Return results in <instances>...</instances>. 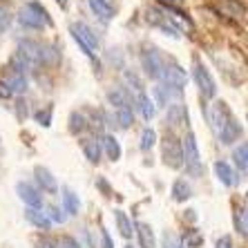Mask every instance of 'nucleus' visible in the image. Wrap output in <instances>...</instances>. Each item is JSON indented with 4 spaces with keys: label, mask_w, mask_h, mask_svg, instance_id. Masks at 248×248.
I'll return each instance as SVG.
<instances>
[{
    "label": "nucleus",
    "mask_w": 248,
    "mask_h": 248,
    "mask_svg": "<svg viewBox=\"0 0 248 248\" xmlns=\"http://www.w3.org/2000/svg\"><path fill=\"white\" fill-rule=\"evenodd\" d=\"M18 23L27 29H43L52 25V18L47 14V9L38 2H25L18 12Z\"/></svg>",
    "instance_id": "f257e3e1"
},
{
    "label": "nucleus",
    "mask_w": 248,
    "mask_h": 248,
    "mask_svg": "<svg viewBox=\"0 0 248 248\" xmlns=\"http://www.w3.org/2000/svg\"><path fill=\"white\" fill-rule=\"evenodd\" d=\"M69 34L78 43V47L83 49L87 58H92L94 63H96V52H98V36L94 34V29L85 23H72L69 27Z\"/></svg>",
    "instance_id": "f03ea898"
},
{
    "label": "nucleus",
    "mask_w": 248,
    "mask_h": 248,
    "mask_svg": "<svg viewBox=\"0 0 248 248\" xmlns=\"http://www.w3.org/2000/svg\"><path fill=\"white\" fill-rule=\"evenodd\" d=\"M159 81H161V85L168 87L174 96H181V94H184L186 83H188V74H186V69L181 67V65L166 63L163 74H161V78H159Z\"/></svg>",
    "instance_id": "7ed1b4c3"
},
{
    "label": "nucleus",
    "mask_w": 248,
    "mask_h": 248,
    "mask_svg": "<svg viewBox=\"0 0 248 248\" xmlns=\"http://www.w3.org/2000/svg\"><path fill=\"white\" fill-rule=\"evenodd\" d=\"M161 156H163V163L172 170H179L184 168V152H181V141L174 137L172 132H166L161 141Z\"/></svg>",
    "instance_id": "20e7f679"
},
{
    "label": "nucleus",
    "mask_w": 248,
    "mask_h": 248,
    "mask_svg": "<svg viewBox=\"0 0 248 248\" xmlns=\"http://www.w3.org/2000/svg\"><path fill=\"white\" fill-rule=\"evenodd\" d=\"M181 152H184L186 170L197 177V174L202 172V155H199V145H197V139L192 132H188L186 139L181 141Z\"/></svg>",
    "instance_id": "39448f33"
},
{
    "label": "nucleus",
    "mask_w": 248,
    "mask_h": 248,
    "mask_svg": "<svg viewBox=\"0 0 248 248\" xmlns=\"http://www.w3.org/2000/svg\"><path fill=\"white\" fill-rule=\"evenodd\" d=\"M192 76H195V83H197V87H199V92H202L203 98L217 96V83H215L213 74H210V69H208L206 65L197 61L195 69H192Z\"/></svg>",
    "instance_id": "423d86ee"
},
{
    "label": "nucleus",
    "mask_w": 248,
    "mask_h": 248,
    "mask_svg": "<svg viewBox=\"0 0 248 248\" xmlns=\"http://www.w3.org/2000/svg\"><path fill=\"white\" fill-rule=\"evenodd\" d=\"M141 67H143L145 76L159 81L163 74V67H166V61L155 47H150V49H143V54H141Z\"/></svg>",
    "instance_id": "0eeeda50"
},
{
    "label": "nucleus",
    "mask_w": 248,
    "mask_h": 248,
    "mask_svg": "<svg viewBox=\"0 0 248 248\" xmlns=\"http://www.w3.org/2000/svg\"><path fill=\"white\" fill-rule=\"evenodd\" d=\"M145 20H148V25H152V27H159V29H163L166 34H170L172 38H179L181 36V31H179V27L168 18V14L166 12H161V9H156V7H152V9H148V16H145Z\"/></svg>",
    "instance_id": "6e6552de"
},
{
    "label": "nucleus",
    "mask_w": 248,
    "mask_h": 248,
    "mask_svg": "<svg viewBox=\"0 0 248 248\" xmlns=\"http://www.w3.org/2000/svg\"><path fill=\"white\" fill-rule=\"evenodd\" d=\"M16 192L20 197V202L27 208H43V192L36 186L27 184V181H18L16 184Z\"/></svg>",
    "instance_id": "1a4fd4ad"
},
{
    "label": "nucleus",
    "mask_w": 248,
    "mask_h": 248,
    "mask_svg": "<svg viewBox=\"0 0 248 248\" xmlns=\"http://www.w3.org/2000/svg\"><path fill=\"white\" fill-rule=\"evenodd\" d=\"M188 123V110L184 103H170L166 112V125L170 127H181Z\"/></svg>",
    "instance_id": "9d476101"
},
{
    "label": "nucleus",
    "mask_w": 248,
    "mask_h": 248,
    "mask_svg": "<svg viewBox=\"0 0 248 248\" xmlns=\"http://www.w3.org/2000/svg\"><path fill=\"white\" fill-rule=\"evenodd\" d=\"M34 174H36V181H38V186H41L45 192H49V195H54V192H58V184H56V177H54L47 168L43 166H36L34 168Z\"/></svg>",
    "instance_id": "9b49d317"
},
{
    "label": "nucleus",
    "mask_w": 248,
    "mask_h": 248,
    "mask_svg": "<svg viewBox=\"0 0 248 248\" xmlns=\"http://www.w3.org/2000/svg\"><path fill=\"white\" fill-rule=\"evenodd\" d=\"M108 101L114 110H132V98H130V92L123 90V87H116V90H110L108 92Z\"/></svg>",
    "instance_id": "f8f14e48"
},
{
    "label": "nucleus",
    "mask_w": 248,
    "mask_h": 248,
    "mask_svg": "<svg viewBox=\"0 0 248 248\" xmlns=\"http://www.w3.org/2000/svg\"><path fill=\"white\" fill-rule=\"evenodd\" d=\"M81 150H83V155H85V159L90 163L101 161V155H103L101 141H96V139H81Z\"/></svg>",
    "instance_id": "ddd939ff"
},
{
    "label": "nucleus",
    "mask_w": 248,
    "mask_h": 248,
    "mask_svg": "<svg viewBox=\"0 0 248 248\" xmlns=\"http://www.w3.org/2000/svg\"><path fill=\"white\" fill-rule=\"evenodd\" d=\"M137 108H139V114H141V119H143V121H152V119H155L156 105H155V101H152V98L148 96L145 92H139Z\"/></svg>",
    "instance_id": "4468645a"
},
{
    "label": "nucleus",
    "mask_w": 248,
    "mask_h": 248,
    "mask_svg": "<svg viewBox=\"0 0 248 248\" xmlns=\"http://www.w3.org/2000/svg\"><path fill=\"white\" fill-rule=\"evenodd\" d=\"M137 237H139V244H141V248H156V239H155V231H152L150 224H145V221H139L137 226Z\"/></svg>",
    "instance_id": "2eb2a0df"
},
{
    "label": "nucleus",
    "mask_w": 248,
    "mask_h": 248,
    "mask_svg": "<svg viewBox=\"0 0 248 248\" xmlns=\"http://www.w3.org/2000/svg\"><path fill=\"white\" fill-rule=\"evenodd\" d=\"M25 219L31 226H36V228H41V231H47V228L52 226L49 217L43 213V208H27V210H25Z\"/></svg>",
    "instance_id": "dca6fc26"
},
{
    "label": "nucleus",
    "mask_w": 248,
    "mask_h": 248,
    "mask_svg": "<svg viewBox=\"0 0 248 248\" xmlns=\"http://www.w3.org/2000/svg\"><path fill=\"white\" fill-rule=\"evenodd\" d=\"M87 5H90L94 16H98L103 23H108V20L114 16V9H112V5L108 0H87Z\"/></svg>",
    "instance_id": "f3484780"
},
{
    "label": "nucleus",
    "mask_w": 248,
    "mask_h": 248,
    "mask_svg": "<svg viewBox=\"0 0 248 248\" xmlns=\"http://www.w3.org/2000/svg\"><path fill=\"white\" fill-rule=\"evenodd\" d=\"M78 210H81L78 195L72 188H63V213H67L69 217H74V215H78Z\"/></svg>",
    "instance_id": "a211bd4d"
},
{
    "label": "nucleus",
    "mask_w": 248,
    "mask_h": 248,
    "mask_svg": "<svg viewBox=\"0 0 248 248\" xmlns=\"http://www.w3.org/2000/svg\"><path fill=\"white\" fill-rule=\"evenodd\" d=\"M215 174H217V179L221 181L224 186H235L237 184V174L232 172V168L228 166L226 161H215Z\"/></svg>",
    "instance_id": "6ab92c4d"
},
{
    "label": "nucleus",
    "mask_w": 248,
    "mask_h": 248,
    "mask_svg": "<svg viewBox=\"0 0 248 248\" xmlns=\"http://www.w3.org/2000/svg\"><path fill=\"white\" fill-rule=\"evenodd\" d=\"M101 148L105 150V155H108V159H112V161H119L123 155L121 150V143L116 141V137H112V134H105L103 141H101Z\"/></svg>",
    "instance_id": "aec40b11"
},
{
    "label": "nucleus",
    "mask_w": 248,
    "mask_h": 248,
    "mask_svg": "<svg viewBox=\"0 0 248 248\" xmlns=\"http://www.w3.org/2000/svg\"><path fill=\"white\" fill-rule=\"evenodd\" d=\"M192 197V188H190V184L186 179H177L172 184V199L174 202H179V203H184L186 199H190Z\"/></svg>",
    "instance_id": "412c9836"
},
{
    "label": "nucleus",
    "mask_w": 248,
    "mask_h": 248,
    "mask_svg": "<svg viewBox=\"0 0 248 248\" xmlns=\"http://www.w3.org/2000/svg\"><path fill=\"white\" fill-rule=\"evenodd\" d=\"M232 159H235V166H237V170L242 174H246V170H248V145L246 143H239L232 150Z\"/></svg>",
    "instance_id": "4be33fe9"
},
{
    "label": "nucleus",
    "mask_w": 248,
    "mask_h": 248,
    "mask_svg": "<svg viewBox=\"0 0 248 248\" xmlns=\"http://www.w3.org/2000/svg\"><path fill=\"white\" fill-rule=\"evenodd\" d=\"M114 219H116V226H119V232H121V237L130 239L134 231H132V221L127 219V215L123 213V210H116V213H114Z\"/></svg>",
    "instance_id": "5701e85b"
},
{
    "label": "nucleus",
    "mask_w": 248,
    "mask_h": 248,
    "mask_svg": "<svg viewBox=\"0 0 248 248\" xmlns=\"http://www.w3.org/2000/svg\"><path fill=\"white\" fill-rule=\"evenodd\" d=\"M87 119L81 114V112H72V116H69V132L72 134H81L87 130Z\"/></svg>",
    "instance_id": "b1692460"
},
{
    "label": "nucleus",
    "mask_w": 248,
    "mask_h": 248,
    "mask_svg": "<svg viewBox=\"0 0 248 248\" xmlns=\"http://www.w3.org/2000/svg\"><path fill=\"white\" fill-rule=\"evenodd\" d=\"M232 221H235V231L242 237L248 235V224H246V208H237L235 215H232Z\"/></svg>",
    "instance_id": "393cba45"
},
{
    "label": "nucleus",
    "mask_w": 248,
    "mask_h": 248,
    "mask_svg": "<svg viewBox=\"0 0 248 248\" xmlns=\"http://www.w3.org/2000/svg\"><path fill=\"white\" fill-rule=\"evenodd\" d=\"M5 81L9 83V87H12L14 94H23L25 90H27V78H25V74H16V72H12V76L5 78Z\"/></svg>",
    "instance_id": "a878e982"
},
{
    "label": "nucleus",
    "mask_w": 248,
    "mask_h": 248,
    "mask_svg": "<svg viewBox=\"0 0 248 248\" xmlns=\"http://www.w3.org/2000/svg\"><path fill=\"white\" fill-rule=\"evenodd\" d=\"M114 116H116V123L125 130V127H130L134 123V114H132V110H114Z\"/></svg>",
    "instance_id": "bb28decb"
},
{
    "label": "nucleus",
    "mask_w": 248,
    "mask_h": 248,
    "mask_svg": "<svg viewBox=\"0 0 248 248\" xmlns=\"http://www.w3.org/2000/svg\"><path fill=\"white\" fill-rule=\"evenodd\" d=\"M12 23H14V16H12V12H9V7L0 5V34H5L7 29L12 27Z\"/></svg>",
    "instance_id": "cd10ccee"
},
{
    "label": "nucleus",
    "mask_w": 248,
    "mask_h": 248,
    "mask_svg": "<svg viewBox=\"0 0 248 248\" xmlns=\"http://www.w3.org/2000/svg\"><path fill=\"white\" fill-rule=\"evenodd\" d=\"M156 143V132L152 130V127H145L143 132H141V150H150L152 145Z\"/></svg>",
    "instance_id": "c85d7f7f"
},
{
    "label": "nucleus",
    "mask_w": 248,
    "mask_h": 248,
    "mask_svg": "<svg viewBox=\"0 0 248 248\" xmlns=\"http://www.w3.org/2000/svg\"><path fill=\"white\" fill-rule=\"evenodd\" d=\"M45 215L49 217V221H52V224H63L65 217H67V215L63 213V208H58V206H49Z\"/></svg>",
    "instance_id": "c756f323"
},
{
    "label": "nucleus",
    "mask_w": 248,
    "mask_h": 248,
    "mask_svg": "<svg viewBox=\"0 0 248 248\" xmlns=\"http://www.w3.org/2000/svg\"><path fill=\"white\" fill-rule=\"evenodd\" d=\"M203 244V235L199 231H190L186 235V246L188 248H199Z\"/></svg>",
    "instance_id": "7c9ffc66"
},
{
    "label": "nucleus",
    "mask_w": 248,
    "mask_h": 248,
    "mask_svg": "<svg viewBox=\"0 0 248 248\" xmlns=\"http://www.w3.org/2000/svg\"><path fill=\"white\" fill-rule=\"evenodd\" d=\"M161 246L163 248H184V242L177 235H172V232H166L161 239Z\"/></svg>",
    "instance_id": "2f4dec72"
},
{
    "label": "nucleus",
    "mask_w": 248,
    "mask_h": 248,
    "mask_svg": "<svg viewBox=\"0 0 248 248\" xmlns=\"http://www.w3.org/2000/svg\"><path fill=\"white\" fill-rule=\"evenodd\" d=\"M36 121L41 123L43 127H49V125H52V108H49V105H47L45 110L36 112Z\"/></svg>",
    "instance_id": "473e14b6"
},
{
    "label": "nucleus",
    "mask_w": 248,
    "mask_h": 248,
    "mask_svg": "<svg viewBox=\"0 0 248 248\" xmlns=\"http://www.w3.org/2000/svg\"><path fill=\"white\" fill-rule=\"evenodd\" d=\"M125 83L127 85H132L137 92H143V83H141V78H139L134 72H130V69L125 72Z\"/></svg>",
    "instance_id": "72a5a7b5"
},
{
    "label": "nucleus",
    "mask_w": 248,
    "mask_h": 248,
    "mask_svg": "<svg viewBox=\"0 0 248 248\" xmlns=\"http://www.w3.org/2000/svg\"><path fill=\"white\" fill-rule=\"evenodd\" d=\"M58 248H81V244L76 242L74 237H69V235H65V237H61V242L56 244Z\"/></svg>",
    "instance_id": "f704fd0d"
},
{
    "label": "nucleus",
    "mask_w": 248,
    "mask_h": 248,
    "mask_svg": "<svg viewBox=\"0 0 248 248\" xmlns=\"http://www.w3.org/2000/svg\"><path fill=\"white\" fill-rule=\"evenodd\" d=\"M12 96H14V92H12V87H9V83L0 78V101H9Z\"/></svg>",
    "instance_id": "c9c22d12"
},
{
    "label": "nucleus",
    "mask_w": 248,
    "mask_h": 248,
    "mask_svg": "<svg viewBox=\"0 0 248 248\" xmlns=\"http://www.w3.org/2000/svg\"><path fill=\"white\" fill-rule=\"evenodd\" d=\"M101 248H114V244H112V237H110V232L105 231H101Z\"/></svg>",
    "instance_id": "e433bc0d"
},
{
    "label": "nucleus",
    "mask_w": 248,
    "mask_h": 248,
    "mask_svg": "<svg viewBox=\"0 0 248 248\" xmlns=\"http://www.w3.org/2000/svg\"><path fill=\"white\" fill-rule=\"evenodd\" d=\"M36 248H56V242L49 239V237H41V239L36 242Z\"/></svg>",
    "instance_id": "4c0bfd02"
},
{
    "label": "nucleus",
    "mask_w": 248,
    "mask_h": 248,
    "mask_svg": "<svg viewBox=\"0 0 248 248\" xmlns=\"http://www.w3.org/2000/svg\"><path fill=\"white\" fill-rule=\"evenodd\" d=\"M215 248H232V239L228 235H221L217 239V244H215Z\"/></svg>",
    "instance_id": "58836bf2"
},
{
    "label": "nucleus",
    "mask_w": 248,
    "mask_h": 248,
    "mask_svg": "<svg viewBox=\"0 0 248 248\" xmlns=\"http://www.w3.org/2000/svg\"><path fill=\"white\" fill-rule=\"evenodd\" d=\"M123 248H134V246H132V244H127V246H123Z\"/></svg>",
    "instance_id": "ea45409f"
}]
</instances>
